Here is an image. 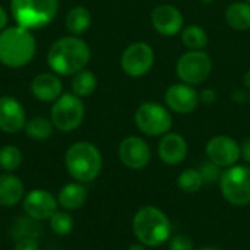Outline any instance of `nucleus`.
Masks as SVG:
<instances>
[{
  "label": "nucleus",
  "mask_w": 250,
  "mask_h": 250,
  "mask_svg": "<svg viewBox=\"0 0 250 250\" xmlns=\"http://www.w3.org/2000/svg\"><path fill=\"white\" fill-rule=\"evenodd\" d=\"M91 60L89 45L79 37H63L53 42L47 54L50 69L62 76H73L86 69Z\"/></svg>",
  "instance_id": "f257e3e1"
},
{
  "label": "nucleus",
  "mask_w": 250,
  "mask_h": 250,
  "mask_svg": "<svg viewBox=\"0 0 250 250\" xmlns=\"http://www.w3.org/2000/svg\"><path fill=\"white\" fill-rule=\"evenodd\" d=\"M37 41L29 29L19 25L0 32V63L7 67H23L35 56Z\"/></svg>",
  "instance_id": "f03ea898"
},
{
  "label": "nucleus",
  "mask_w": 250,
  "mask_h": 250,
  "mask_svg": "<svg viewBox=\"0 0 250 250\" xmlns=\"http://www.w3.org/2000/svg\"><path fill=\"white\" fill-rule=\"evenodd\" d=\"M67 173L79 183L95 180L103 168V155L100 149L86 141L76 142L69 146L64 155Z\"/></svg>",
  "instance_id": "7ed1b4c3"
},
{
  "label": "nucleus",
  "mask_w": 250,
  "mask_h": 250,
  "mask_svg": "<svg viewBox=\"0 0 250 250\" xmlns=\"http://www.w3.org/2000/svg\"><path fill=\"white\" fill-rule=\"evenodd\" d=\"M132 227L136 239L148 248L166 243L171 234V223L167 215L161 209L149 205L135 214Z\"/></svg>",
  "instance_id": "20e7f679"
},
{
  "label": "nucleus",
  "mask_w": 250,
  "mask_h": 250,
  "mask_svg": "<svg viewBox=\"0 0 250 250\" xmlns=\"http://www.w3.org/2000/svg\"><path fill=\"white\" fill-rule=\"evenodd\" d=\"M57 10L59 0H10V13L15 22L29 31L50 25Z\"/></svg>",
  "instance_id": "39448f33"
},
{
  "label": "nucleus",
  "mask_w": 250,
  "mask_h": 250,
  "mask_svg": "<svg viewBox=\"0 0 250 250\" xmlns=\"http://www.w3.org/2000/svg\"><path fill=\"white\" fill-rule=\"evenodd\" d=\"M212 59L207 50H188L176 62V76L180 82L198 86L212 73Z\"/></svg>",
  "instance_id": "423d86ee"
},
{
  "label": "nucleus",
  "mask_w": 250,
  "mask_h": 250,
  "mask_svg": "<svg viewBox=\"0 0 250 250\" xmlns=\"http://www.w3.org/2000/svg\"><path fill=\"white\" fill-rule=\"evenodd\" d=\"M135 125L138 130L146 136H163L173 126L171 111L161 103L145 101L135 111Z\"/></svg>",
  "instance_id": "0eeeda50"
},
{
  "label": "nucleus",
  "mask_w": 250,
  "mask_h": 250,
  "mask_svg": "<svg viewBox=\"0 0 250 250\" xmlns=\"http://www.w3.org/2000/svg\"><path fill=\"white\" fill-rule=\"evenodd\" d=\"M220 189L224 199L234 207L250 204V167L236 164L224 170L220 179Z\"/></svg>",
  "instance_id": "6e6552de"
},
{
  "label": "nucleus",
  "mask_w": 250,
  "mask_h": 250,
  "mask_svg": "<svg viewBox=\"0 0 250 250\" xmlns=\"http://www.w3.org/2000/svg\"><path fill=\"white\" fill-rule=\"evenodd\" d=\"M85 117V105L82 98L75 94H62L51 107L50 119L60 132H72L78 129Z\"/></svg>",
  "instance_id": "1a4fd4ad"
},
{
  "label": "nucleus",
  "mask_w": 250,
  "mask_h": 250,
  "mask_svg": "<svg viewBox=\"0 0 250 250\" xmlns=\"http://www.w3.org/2000/svg\"><path fill=\"white\" fill-rule=\"evenodd\" d=\"M155 64V51L145 41L130 42L120 56V67L130 78L148 75Z\"/></svg>",
  "instance_id": "9d476101"
},
{
  "label": "nucleus",
  "mask_w": 250,
  "mask_h": 250,
  "mask_svg": "<svg viewBox=\"0 0 250 250\" xmlns=\"http://www.w3.org/2000/svg\"><path fill=\"white\" fill-rule=\"evenodd\" d=\"M199 91L185 82L171 83L164 92V105L176 114H190L199 107Z\"/></svg>",
  "instance_id": "9b49d317"
},
{
  "label": "nucleus",
  "mask_w": 250,
  "mask_h": 250,
  "mask_svg": "<svg viewBox=\"0 0 250 250\" xmlns=\"http://www.w3.org/2000/svg\"><path fill=\"white\" fill-rule=\"evenodd\" d=\"M151 26L161 37H176L185 28V16L177 6L161 3L151 12Z\"/></svg>",
  "instance_id": "f8f14e48"
},
{
  "label": "nucleus",
  "mask_w": 250,
  "mask_h": 250,
  "mask_svg": "<svg viewBox=\"0 0 250 250\" xmlns=\"http://www.w3.org/2000/svg\"><path fill=\"white\" fill-rule=\"evenodd\" d=\"M205 152L208 160L221 168H229L231 166H236L239 158L242 157L239 142L227 135L212 136L207 142Z\"/></svg>",
  "instance_id": "ddd939ff"
},
{
  "label": "nucleus",
  "mask_w": 250,
  "mask_h": 250,
  "mask_svg": "<svg viewBox=\"0 0 250 250\" xmlns=\"http://www.w3.org/2000/svg\"><path fill=\"white\" fill-rule=\"evenodd\" d=\"M57 198L45 189H34L25 193L22 199V208L25 215L37 221L50 220L51 215L57 211Z\"/></svg>",
  "instance_id": "4468645a"
},
{
  "label": "nucleus",
  "mask_w": 250,
  "mask_h": 250,
  "mask_svg": "<svg viewBox=\"0 0 250 250\" xmlns=\"http://www.w3.org/2000/svg\"><path fill=\"white\" fill-rule=\"evenodd\" d=\"M119 158L130 170H142L151 161V148L141 136H126L119 145Z\"/></svg>",
  "instance_id": "2eb2a0df"
},
{
  "label": "nucleus",
  "mask_w": 250,
  "mask_h": 250,
  "mask_svg": "<svg viewBox=\"0 0 250 250\" xmlns=\"http://www.w3.org/2000/svg\"><path fill=\"white\" fill-rule=\"evenodd\" d=\"M26 114L22 104L9 95L0 97V130L4 133H18L25 129Z\"/></svg>",
  "instance_id": "dca6fc26"
},
{
  "label": "nucleus",
  "mask_w": 250,
  "mask_h": 250,
  "mask_svg": "<svg viewBox=\"0 0 250 250\" xmlns=\"http://www.w3.org/2000/svg\"><path fill=\"white\" fill-rule=\"evenodd\" d=\"M158 157L164 164L177 166L188 157V142L176 132H168L161 136L158 144Z\"/></svg>",
  "instance_id": "f3484780"
},
{
  "label": "nucleus",
  "mask_w": 250,
  "mask_h": 250,
  "mask_svg": "<svg viewBox=\"0 0 250 250\" xmlns=\"http://www.w3.org/2000/svg\"><path fill=\"white\" fill-rule=\"evenodd\" d=\"M32 95L44 103H54L63 94L62 81L53 73H40L31 82Z\"/></svg>",
  "instance_id": "a211bd4d"
},
{
  "label": "nucleus",
  "mask_w": 250,
  "mask_h": 250,
  "mask_svg": "<svg viewBox=\"0 0 250 250\" xmlns=\"http://www.w3.org/2000/svg\"><path fill=\"white\" fill-rule=\"evenodd\" d=\"M25 196V188L22 180L12 174H0V207L10 208L18 205Z\"/></svg>",
  "instance_id": "6ab92c4d"
},
{
  "label": "nucleus",
  "mask_w": 250,
  "mask_h": 250,
  "mask_svg": "<svg viewBox=\"0 0 250 250\" xmlns=\"http://www.w3.org/2000/svg\"><path fill=\"white\" fill-rule=\"evenodd\" d=\"M86 199H88V190L79 182L64 185L57 193L59 207H62L64 211H75L82 208Z\"/></svg>",
  "instance_id": "aec40b11"
},
{
  "label": "nucleus",
  "mask_w": 250,
  "mask_h": 250,
  "mask_svg": "<svg viewBox=\"0 0 250 250\" xmlns=\"http://www.w3.org/2000/svg\"><path fill=\"white\" fill-rule=\"evenodd\" d=\"M224 21L234 31H249L250 4L245 0L230 3L224 10Z\"/></svg>",
  "instance_id": "412c9836"
},
{
  "label": "nucleus",
  "mask_w": 250,
  "mask_h": 250,
  "mask_svg": "<svg viewBox=\"0 0 250 250\" xmlns=\"http://www.w3.org/2000/svg\"><path fill=\"white\" fill-rule=\"evenodd\" d=\"M180 40L186 50H205L209 44L207 29L198 23L185 25V28L180 32Z\"/></svg>",
  "instance_id": "4be33fe9"
},
{
  "label": "nucleus",
  "mask_w": 250,
  "mask_h": 250,
  "mask_svg": "<svg viewBox=\"0 0 250 250\" xmlns=\"http://www.w3.org/2000/svg\"><path fill=\"white\" fill-rule=\"evenodd\" d=\"M91 22H92V15L89 9H86L85 6H75L66 15V28L73 35H81L86 32L91 26Z\"/></svg>",
  "instance_id": "5701e85b"
},
{
  "label": "nucleus",
  "mask_w": 250,
  "mask_h": 250,
  "mask_svg": "<svg viewBox=\"0 0 250 250\" xmlns=\"http://www.w3.org/2000/svg\"><path fill=\"white\" fill-rule=\"evenodd\" d=\"M98 85V79L95 76V73H92L88 69H83L78 73L73 75L72 78V94L78 95L79 98H85L89 97L95 92Z\"/></svg>",
  "instance_id": "b1692460"
},
{
  "label": "nucleus",
  "mask_w": 250,
  "mask_h": 250,
  "mask_svg": "<svg viewBox=\"0 0 250 250\" xmlns=\"http://www.w3.org/2000/svg\"><path fill=\"white\" fill-rule=\"evenodd\" d=\"M41 234V226L40 221L32 220L31 217H19L15 220V223L10 227V236L13 237L15 242L21 239H38Z\"/></svg>",
  "instance_id": "393cba45"
},
{
  "label": "nucleus",
  "mask_w": 250,
  "mask_h": 250,
  "mask_svg": "<svg viewBox=\"0 0 250 250\" xmlns=\"http://www.w3.org/2000/svg\"><path fill=\"white\" fill-rule=\"evenodd\" d=\"M54 125L51 119H47L44 116H35L29 119L25 125V132L28 138L34 141H45L53 135Z\"/></svg>",
  "instance_id": "a878e982"
},
{
  "label": "nucleus",
  "mask_w": 250,
  "mask_h": 250,
  "mask_svg": "<svg viewBox=\"0 0 250 250\" xmlns=\"http://www.w3.org/2000/svg\"><path fill=\"white\" fill-rule=\"evenodd\" d=\"M23 161L22 151L15 145H4L0 148V168L6 173H13Z\"/></svg>",
  "instance_id": "bb28decb"
},
{
  "label": "nucleus",
  "mask_w": 250,
  "mask_h": 250,
  "mask_svg": "<svg viewBox=\"0 0 250 250\" xmlns=\"http://www.w3.org/2000/svg\"><path fill=\"white\" fill-rule=\"evenodd\" d=\"M177 186L185 193H196L202 186L204 180L198 168H188L182 171L177 177Z\"/></svg>",
  "instance_id": "cd10ccee"
},
{
  "label": "nucleus",
  "mask_w": 250,
  "mask_h": 250,
  "mask_svg": "<svg viewBox=\"0 0 250 250\" xmlns=\"http://www.w3.org/2000/svg\"><path fill=\"white\" fill-rule=\"evenodd\" d=\"M50 221V229L54 234L57 236H67L72 233L73 230V226H75V221L72 218V215L67 212V211H56L51 218L48 220Z\"/></svg>",
  "instance_id": "c85d7f7f"
},
{
  "label": "nucleus",
  "mask_w": 250,
  "mask_h": 250,
  "mask_svg": "<svg viewBox=\"0 0 250 250\" xmlns=\"http://www.w3.org/2000/svg\"><path fill=\"white\" fill-rule=\"evenodd\" d=\"M199 173L202 176L204 185H214V183H220L221 179V167H218L217 164H214L212 161H205L199 166Z\"/></svg>",
  "instance_id": "c756f323"
},
{
  "label": "nucleus",
  "mask_w": 250,
  "mask_h": 250,
  "mask_svg": "<svg viewBox=\"0 0 250 250\" xmlns=\"http://www.w3.org/2000/svg\"><path fill=\"white\" fill-rule=\"evenodd\" d=\"M170 250H195V245L186 234H177L170 240Z\"/></svg>",
  "instance_id": "7c9ffc66"
},
{
  "label": "nucleus",
  "mask_w": 250,
  "mask_h": 250,
  "mask_svg": "<svg viewBox=\"0 0 250 250\" xmlns=\"http://www.w3.org/2000/svg\"><path fill=\"white\" fill-rule=\"evenodd\" d=\"M217 98H218V94L212 88H204L202 91H199V101H201V104L211 105V104H214L217 101Z\"/></svg>",
  "instance_id": "2f4dec72"
},
{
  "label": "nucleus",
  "mask_w": 250,
  "mask_h": 250,
  "mask_svg": "<svg viewBox=\"0 0 250 250\" xmlns=\"http://www.w3.org/2000/svg\"><path fill=\"white\" fill-rule=\"evenodd\" d=\"M13 250H40V246H38L37 239L28 237V239H21V240L15 242Z\"/></svg>",
  "instance_id": "473e14b6"
},
{
  "label": "nucleus",
  "mask_w": 250,
  "mask_h": 250,
  "mask_svg": "<svg viewBox=\"0 0 250 250\" xmlns=\"http://www.w3.org/2000/svg\"><path fill=\"white\" fill-rule=\"evenodd\" d=\"M240 152H242V158L250 164V135L245 138V141L240 145Z\"/></svg>",
  "instance_id": "72a5a7b5"
},
{
  "label": "nucleus",
  "mask_w": 250,
  "mask_h": 250,
  "mask_svg": "<svg viewBox=\"0 0 250 250\" xmlns=\"http://www.w3.org/2000/svg\"><path fill=\"white\" fill-rule=\"evenodd\" d=\"M7 21H9V16H7V12L0 6V32L3 29H6V25H7Z\"/></svg>",
  "instance_id": "f704fd0d"
},
{
  "label": "nucleus",
  "mask_w": 250,
  "mask_h": 250,
  "mask_svg": "<svg viewBox=\"0 0 250 250\" xmlns=\"http://www.w3.org/2000/svg\"><path fill=\"white\" fill-rule=\"evenodd\" d=\"M242 83H243V88L250 91V69L245 72L243 78H242Z\"/></svg>",
  "instance_id": "c9c22d12"
},
{
  "label": "nucleus",
  "mask_w": 250,
  "mask_h": 250,
  "mask_svg": "<svg viewBox=\"0 0 250 250\" xmlns=\"http://www.w3.org/2000/svg\"><path fill=\"white\" fill-rule=\"evenodd\" d=\"M129 250H146V246H145V245H142V243L139 242V243H133V245H130Z\"/></svg>",
  "instance_id": "e433bc0d"
},
{
  "label": "nucleus",
  "mask_w": 250,
  "mask_h": 250,
  "mask_svg": "<svg viewBox=\"0 0 250 250\" xmlns=\"http://www.w3.org/2000/svg\"><path fill=\"white\" fill-rule=\"evenodd\" d=\"M198 250H221L220 248H215V246H205V248H201Z\"/></svg>",
  "instance_id": "4c0bfd02"
},
{
  "label": "nucleus",
  "mask_w": 250,
  "mask_h": 250,
  "mask_svg": "<svg viewBox=\"0 0 250 250\" xmlns=\"http://www.w3.org/2000/svg\"><path fill=\"white\" fill-rule=\"evenodd\" d=\"M201 1H202L204 4H211V3H212L214 0H201Z\"/></svg>",
  "instance_id": "58836bf2"
},
{
  "label": "nucleus",
  "mask_w": 250,
  "mask_h": 250,
  "mask_svg": "<svg viewBox=\"0 0 250 250\" xmlns=\"http://www.w3.org/2000/svg\"><path fill=\"white\" fill-rule=\"evenodd\" d=\"M245 1H248V3H249V4H250V0H245Z\"/></svg>",
  "instance_id": "ea45409f"
}]
</instances>
